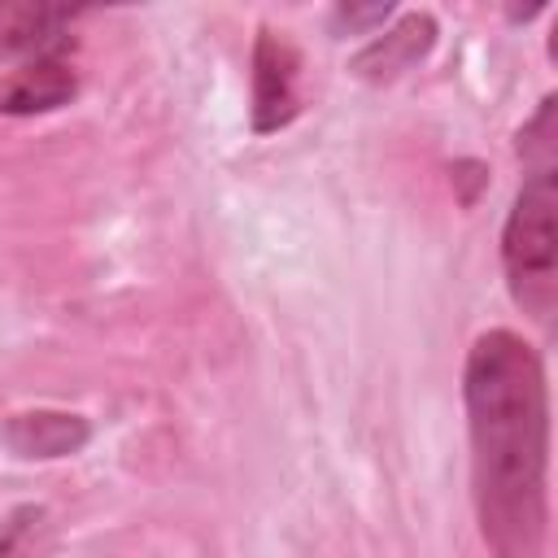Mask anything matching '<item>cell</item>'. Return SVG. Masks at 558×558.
I'll use <instances>...</instances> for the list:
<instances>
[{
  "instance_id": "1",
  "label": "cell",
  "mask_w": 558,
  "mask_h": 558,
  "mask_svg": "<svg viewBox=\"0 0 558 558\" xmlns=\"http://www.w3.org/2000/svg\"><path fill=\"white\" fill-rule=\"evenodd\" d=\"M471 432V497L493 558H541L549 532V388L536 349L484 331L462 375Z\"/></svg>"
},
{
  "instance_id": "2",
  "label": "cell",
  "mask_w": 558,
  "mask_h": 558,
  "mask_svg": "<svg viewBox=\"0 0 558 558\" xmlns=\"http://www.w3.org/2000/svg\"><path fill=\"white\" fill-rule=\"evenodd\" d=\"M501 266L510 296L536 323L554 318L558 305V183L554 166L532 170L501 227Z\"/></svg>"
},
{
  "instance_id": "3",
  "label": "cell",
  "mask_w": 558,
  "mask_h": 558,
  "mask_svg": "<svg viewBox=\"0 0 558 558\" xmlns=\"http://www.w3.org/2000/svg\"><path fill=\"white\" fill-rule=\"evenodd\" d=\"M301 113V52L296 44L262 26L253 39V131H279Z\"/></svg>"
},
{
  "instance_id": "4",
  "label": "cell",
  "mask_w": 558,
  "mask_h": 558,
  "mask_svg": "<svg viewBox=\"0 0 558 558\" xmlns=\"http://www.w3.org/2000/svg\"><path fill=\"white\" fill-rule=\"evenodd\" d=\"M87 440H92V423L70 410H22L4 423V445L17 458H35V462L70 458Z\"/></svg>"
},
{
  "instance_id": "5",
  "label": "cell",
  "mask_w": 558,
  "mask_h": 558,
  "mask_svg": "<svg viewBox=\"0 0 558 558\" xmlns=\"http://www.w3.org/2000/svg\"><path fill=\"white\" fill-rule=\"evenodd\" d=\"M74 92H78L74 65L44 52V57H31L22 70H13L0 83V113H48V109L70 105Z\"/></svg>"
},
{
  "instance_id": "6",
  "label": "cell",
  "mask_w": 558,
  "mask_h": 558,
  "mask_svg": "<svg viewBox=\"0 0 558 558\" xmlns=\"http://www.w3.org/2000/svg\"><path fill=\"white\" fill-rule=\"evenodd\" d=\"M432 44H436V17L432 13H405L392 31H384L371 48L357 52L353 70L362 78L384 83V78H397L401 70H410L414 61H423L432 52Z\"/></svg>"
},
{
  "instance_id": "7",
  "label": "cell",
  "mask_w": 558,
  "mask_h": 558,
  "mask_svg": "<svg viewBox=\"0 0 558 558\" xmlns=\"http://www.w3.org/2000/svg\"><path fill=\"white\" fill-rule=\"evenodd\" d=\"M65 9L48 4H13L0 9V57H44L57 26L65 22Z\"/></svg>"
},
{
  "instance_id": "8",
  "label": "cell",
  "mask_w": 558,
  "mask_h": 558,
  "mask_svg": "<svg viewBox=\"0 0 558 558\" xmlns=\"http://www.w3.org/2000/svg\"><path fill=\"white\" fill-rule=\"evenodd\" d=\"M44 506H17L0 519V558H26L39 527H44Z\"/></svg>"
},
{
  "instance_id": "9",
  "label": "cell",
  "mask_w": 558,
  "mask_h": 558,
  "mask_svg": "<svg viewBox=\"0 0 558 558\" xmlns=\"http://www.w3.org/2000/svg\"><path fill=\"white\" fill-rule=\"evenodd\" d=\"M388 13H392V4H371V9L344 4V9H336V22H349V31H362V26H371V22H384Z\"/></svg>"
}]
</instances>
